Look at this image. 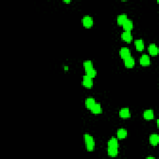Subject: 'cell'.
<instances>
[{"label": "cell", "mask_w": 159, "mask_h": 159, "mask_svg": "<svg viewBox=\"0 0 159 159\" xmlns=\"http://www.w3.org/2000/svg\"><path fill=\"white\" fill-rule=\"evenodd\" d=\"M118 139L114 137H111L108 142V154L111 157H116L119 154Z\"/></svg>", "instance_id": "1"}, {"label": "cell", "mask_w": 159, "mask_h": 159, "mask_svg": "<svg viewBox=\"0 0 159 159\" xmlns=\"http://www.w3.org/2000/svg\"><path fill=\"white\" fill-rule=\"evenodd\" d=\"M85 148L88 152H93L95 149V140L92 135L85 133L83 135Z\"/></svg>", "instance_id": "2"}, {"label": "cell", "mask_w": 159, "mask_h": 159, "mask_svg": "<svg viewBox=\"0 0 159 159\" xmlns=\"http://www.w3.org/2000/svg\"><path fill=\"white\" fill-rule=\"evenodd\" d=\"M81 22L82 24H83V26L88 29L92 27L94 24L93 18L89 15L85 16L83 18H82Z\"/></svg>", "instance_id": "3"}, {"label": "cell", "mask_w": 159, "mask_h": 159, "mask_svg": "<svg viewBox=\"0 0 159 159\" xmlns=\"http://www.w3.org/2000/svg\"><path fill=\"white\" fill-rule=\"evenodd\" d=\"M82 85L87 89H91L93 86V78L89 77L86 75L83 76L82 79Z\"/></svg>", "instance_id": "4"}, {"label": "cell", "mask_w": 159, "mask_h": 159, "mask_svg": "<svg viewBox=\"0 0 159 159\" xmlns=\"http://www.w3.org/2000/svg\"><path fill=\"white\" fill-rule=\"evenodd\" d=\"M139 63L143 67L149 66L151 63L150 57L147 54H142L139 58Z\"/></svg>", "instance_id": "5"}, {"label": "cell", "mask_w": 159, "mask_h": 159, "mask_svg": "<svg viewBox=\"0 0 159 159\" xmlns=\"http://www.w3.org/2000/svg\"><path fill=\"white\" fill-rule=\"evenodd\" d=\"M121 37L123 41L127 43H131L133 39L132 35L130 31H124L121 34Z\"/></svg>", "instance_id": "6"}, {"label": "cell", "mask_w": 159, "mask_h": 159, "mask_svg": "<svg viewBox=\"0 0 159 159\" xmlns=\"http://www.w3.org/2000/svg\"><path fill=\"white\" fill-rule=\"evenodd\" d=\"M90 110L92 114L95 115L100 114L103 113V108L101 107V105L98 103H96L94 104Z\"/></svg>", "instance_id": "7"}, {"label": "cell", "mask_w": 159, "mask_h": 159, "mask_svg": "<svg viewBox=\"0 0 159 159\" xmlns=\"http://www.w3.org/2000/svg\"><path fill=\"white\" fill-rule=\"evenodd\" d=\"M119 55L122 59H125V58L131 56V52L130 49H129L126 47H121L119 51Z\"/></svg>", "instance_id": "8"}, {"label": "cell", "mask_w": 159, "mask_h": 159, "mask_svg": "<svg viewBox=\"0 0 159 159\" xmlns=\"http://www.w3.org/2000/svg\"><path fill=\"white\" fill-rule=\"evenodd\" d=\"M119 115L122 119L129 118L131 116L130 109L128 108H122L119 111Z\"/></svg>", "instance_id": "9"}, {"label": "cell", "mask_w": 159, "mask_h": 159, "mask_svg": "<svg viewBox=\"0 0 159 159\" xmlns=\"http://www.w3.org/2000/svg\"><path fill=\"white\" fill-rule=\"evenodd\" d=\"M124 64L127 68H132L135 66V59L130 56L124 59Z\"/></svg>", "instance_id": "10"}, {"label": "cell", "mask_w": 159, "mask_h": 159, "mask_svg": "<svg viewBox=\"0 0 159 159\" xmlns=\"http://www.w3.org/2000/svg\"><path fill=\"white\" fill-rule=\"evenodd\" d=\"M143 117L146 121H151L154 118V111L151 109H146L143 113Z\"/></svg>", "instance_id": "11"}, {"label": "cell", "mask_w": 159, "mask_h": 159, "mask_svg": "<svg viewBox=\"0 0 159 159\" xmlns=\"http://www.w3.org/2000/svg\"><path fill=\"white\" fill-rule=\"evenodd\" d=\"M148 52L152 56H157L158 54V48L155 44H150L148 47Z\"/></svg>", "instance_id": "12"}, {"label": "cell", "mask_w": 159, "mask_h": 159, "mask_svg": "<svg viewBox=\"0 0 159 159\" xmlns=\"http://www.w3.org/2000/svg\"><path fill=\"white\" fill-rule=\"evenodd\" d=\"M117 139L119 140L124 139L127 136V131L126 129L120 128L117 131Z\"/></svg>", "instance_id": "13"}, {"label": "cell", "mask_w": 159, "mask_h": 159, "mask_svg": "<svg viewBox=\"0 0 159 159\" xmlns=\"http://www.w3.org/2000/svg\"><path fill=\"white\" fill-rule=\"evenodd\" d=\"M124 30L126 31H131L134 28V23L133 21L131 19H127V20L124 23L123 25L122 26Z\"/></svg>", "instance_id": "14"}, {"label": "cell", "mask_w": 159, "mask_h": 159, "mask_svg": "<svg viewBox=\"0 0 159 159\" xmlns=\"http://www.w3.org/2000/svg\"><path fill=\"white\" fill-rule=\"evenodd\" d=\"M159 142V136L156 133L152 134L149 137V142L152 146H157Z\"/></svg>", "instance_id": "15"}, {"label": "cell", "mask_w": 159, "mask_h": 159, "mask_svg": "<svg viewBox=\"0 0 159 159\" xmlns=\"http://www.w3.org/2000/svg\"><path fill=\"white\" fill-rule=\"evenodd\" d=\"M96 100L93 97H88L86 98L85 101V105L86 108L88 109H90L96 103Z\"/></svg>", "instance_id": "16"}, {"label": "cell", "mask_w": 159, "mask_h": 159, "mask_svg": "<svg viewBox=\"0 0 159 159\" xmlns=\"http://www.w3.org/2000/svg\"><path fill=\"white\" fill-rule=\"evenodd\" d=\"M128 19L127 15L126 13H122L117 17V24L119 26H122Z\"/></svg>", "instance_id": "17"}, {"label": "cell", "mask_w": 159, "mask_h": 159, "mask_svg": "<svg viewBox=\"0 0 159 159\" xmlns=\"http://www.w3.org/2000/svg\"><path fill=\"white\" fill-rule=\"evenodd\" d=\"M135 47L136 50L139 52H142L144 49V40L141 39L135 40Z\"/></svg>", "instance_id": "18"}, {"label": "cell", "mask_w": 159, "mask_h": 159, "mask_svg": "<svg viewBox=\"0 0 159 159\" xmlns=\"http://www.w3.org/2000/svg\"><path fill=\"white\" fill-rule=\"evenodd\" d=\"M85 73L87 76H88L89 77L91 78H95L97 75V71L95 68H93L91 69L86 70V71H85Z\"/></svg>", "instance_id": "19"}, {"label": "cell", "mask_w": 159, "mask_h": 159, "mask_svg": "<svg viewBox=\"0 0 159 159\" xmlns=\"http://www.w3.org/2000/svg\"><path fill=\"white\" fill-rule=\"evenodd\" d=\"M83 68L85 69V71H86V70H90V69L94 68L93 63L90 60H85L83 63Z\"/></svg>", "instance_id": "20"}, {"label": "cell", "mask_w": 159, "mask_h": 159, "mask_svg": "<svg viewBox=\"0 0 159 159\" xmlns=\"http://www.w3.org/2000/svg\"><path fill=\"white\" fill-rule=\"evenodd\" d=\"M63 2L66 3H70V2H71V1H70V0H64Z\"/></svg>", "instance_id": "21"}, {"label": "cell", "mask_w": 159, "mask_h": 159, "mask_svg": "<svg viewBox=\"0 0 159 159\" xmlns=\"http://www.w3.org/2000/svg\"><path fill=\"white\" fill-rule=\"evenodd\" d=\"M157 127H158V119L157 121Z\"/></svg>", "instance_id": "22"}, {"label": "cell", "mask_w": 159, "mask_h": 159, "mask_svg": "<svg viewBox=\"0 0 159 159\" xmlns=\"http://www.w3.org/2000/svg\"><path fill=\"white\" fill-rule=\"evenodd\" d=\"M147 158H155L154 157H147Z\"/></svg>", "instance_id": "23"}]
</instances>
